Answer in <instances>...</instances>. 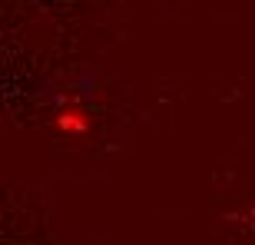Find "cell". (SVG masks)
Here are the masks:
<instances>
[{
	"label": "cell",
	"instance_id": "1",
	"mask_svg": "<svg viewBox=\"0 0 255 245\" xmlns=\"http://www.w3.org/2000/svg\"><path fill=\"white\" fill-rule=\"evenodd\" d=\"M53 122H57V129L66 132V136H83L86 126H90V120H86V110L80 103H63L57 110V116H53Z\"/></svg>",
	"mask_w": 255,
	"mask_h": 245
}]
</instances>
